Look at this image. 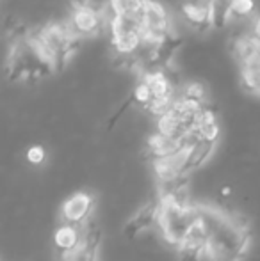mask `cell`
Segmentation results:
<instances>
[{"label": "cell", "instance_id": "cell-1", "mask_svg": "<svg viewBox=\"0 0 260 261\" xmlns=\"http://www.w3.org/2000/svg\"><path fill=\"white\" fill-rule=\"evenodd\" d=\"M200 226L208 261H243L248 256L251 231L243 217L214 204H200Z\"/></svg>", "mask_w": 260, "mask_h": 261}, {"label": "cell", "instance_id": "cell-2", "mask_svg": "<svg viewBox=\"0 0 260 261\" xmlns=\"http://www.w3.org/2000/svg\"><path fill=\"white\" fill-rule=\"evenodd\" d=\"M59 73L38 29H20L11 36L6 57V76L13 82H39Z\"/></svg>", "mask_w": 260, "mask_h": 261}, {"label": "cell", "instance_id": "cell-3", "mask_svg": "<svg viewBox=\"0 0 260 261\" xmlns=\"http://www.w3.org/2000/svg\"><path fill=\"white\" fill-rule=\"evenodd\" d=\"M159 226L162 238L175 249L187 244L200 227V204L178 197H159Z\"/></svg>", "mask_w": 260, "mask_h": 261}, {"label": "cell", "instance_id": "cell-4", "mask_svg": "<svg viewBox=\"0 0 260 261\" xmlns=\"http://www.w3.org/2000/svg\"><path fill=\"white\" fill-rule=\"evenodd\" d=\"M38 34L45 43L52 59L56 61L59 71H63L72 62V59L80 50V43H82V38L73 31L68 20L46 21L45 25L38 27Z\"/></svg>", "mask_w": 260, "mask_h": 261}, {"label": "cell", "instance_id": "cell-5", "mask_svg": "<svg viewBox=\"0 0 260 261\" xmlns=\"http://www.w3.org/2000/svg\"><path fill=\"white\" fill-rule=\"evenodd\" d=\"M68 21L82 39L94 38L104 31V27L107 29L109 13L93 0H73Z\"/></svg>", "mask_w": 260, "mask_h": 261}, {"label": "cell", "instance_id": "cell-6", "mask_svg": "<svg viewBox=\"0 0 260 261\" xmlns=\"http://www.w3.org/2000/svg\"><path fill=\"white\" fill-rule=\"evenodd\" d=\"M94 210V197L89 192H75L69 197H66L64 203L61 204L59 215L61 222L75 227H86L89 222Z\"/></svg>", "mask_w": 260, "mask_h": 261}, {"label": "cell", "instance_id": "cell-7", "mask_svg": "<svg viewBox=\"0 0 260 261\" xmlns=\"http://www.w3.org/2000/svg\"><path fill=\"white\" fill-rule=\"evenodd\" d=\"M230 50L241 69L260 66V41L250 31L233 36Z\"/></svg>", "mask_w": 260, "mask_h": 261}, {"label": "cell", "instance_id": "cell-8", "mask_svg": "<svg viewBox=\"0 0 260 261\" xmlns=\"http://www.w3.org/2000/svg\"><path fill=\"white\" fill-rule=\"evenodd\" d=\"M139 80L145 82L153 93L155 100H173L177 98V87H175L173 80L166 73L164 68H153V69H143L139 71ZM153 100V101H155ZM148 110V109H146Z\"/></svg>", "mask_w": 260, "mask_h": 261}, {"label": "cell", "instance_id": "cell-9", "mask_svg": "<svg viewBox=\"0 0 260 261\" xmlns=\"http://www.w3.org/2000/svg\"><path fill=\"white\" fill-rule=\"evenodd\" d=\"M180 11L189 27L196 31L210 29V11H208L207 0H185L180 6Z\"/></svg>", "mask_w": 260, "mask_h": 261}, {"label": "cell", "instance_id": "cell-10", "mask_svg": "<svg viewBox=\"0 0 260 261\" xmlns=\"http://www.w3.org/2000/svg\"><path fill=\"white\" fill-rule=\"evenodd\" d=\"M86 234V227H75L68 226V224H61L54 233V245L59 251L61 258L69 252H73L84 240Z\"/></svg>", "mask_w": 260, "mask_h": 261}, {"label": "cell", "instance_id": "cell-11", "mask_svg": "<svg viewBox=\"0 0 260 261\" xmlns=\"http://www.w3.org/2000/svg\"><path fill=\"white\" fill-rule=\"evenodd\" d=\"M157 226H159V201L157 203H148L146 206L139 210L130 219V222L127 224V233L139 234L153 229Z\"/></svg>", "mask_w": 260, "mask_h": 261}, {"label": "cell", "instance_id": "cell-12", "mask_svg": "<svg viewBox=\"0 0 260 261\" xmlns=\"http://www.w3.org/2000/svg\"><path fill=\"white\" fill-rule=\"evenodd\" d=\"M100 252V233L98 231H86L84 240L73 252L63 256V261H98Z\"/></svg>", "mask_w": 260, "mask_h": 261}, {"label": "cell", "instance_id": "cell-13", "mask_svg": "<svg viewBox=\"0 0 260 261\" xmlns=\"http://www.w3.org/2000/svg\"><path fill=\"white\" fill-rule=\"evenodd\" d=\"M196 134L200 135L203 141L210 142V144H216L221 135V126H219V119L218 114L214 112L212 107H207V109L201 112L200 119H198L196 124Z\"/></svg>", "mask_w": 260, "mask_h": 261}, {"label": "cell", "instance_id": "cell-14", "mask_svg": "<svg viewBox=\"0 0 260 261\" xmlns=\"http://www.w3.org/2000/svg\"><path fill=\"white\" fill-rule=\"evenodd\" d=\"M210 11V29L221 31L232 20V0H207Z\"/></svg>", "mask_w": 260, "mask_h": 261}, {"label": "cell", "instance_id": "cell-15", "mask_svg": "<svg viewBox=\"0 0 260 261\" xmlns=\"http://www.w3.org/2000/svg\"><path fill=\"white\" fill-rule=\"evenodd\" d=\"M145 0H109L107 13L116 14V16H132L139 14L143 9Z\"/></svg>", "mask_w": 260, "mask_h": 261}, {"label": "cell", "instance_id": "cell-16", "mask_svg": "<svg viewBox=\"0 0 260 261\" xmlns=\"http://www.w3.org/2000/svg\"><path fill=\"white\" fill-rule=\"evenodd\" d=\"M241 82L248 93L260 98V66L241 69Z\"/></svg>", "mask_w": 260, "mask_h": 261}, {"label": "cell", "instance_id": "cell-17", "mask_svg": "<svg viewBox=\"0 0 260 261\" xmlns=\"http://www.w3.org/2000/svg\"><path fill=\"white\" fill-rule=\"evenodd\" d=\"M132 100H134V103H137L139 107H141L143 110H146L150 105L153 103L155 96H153V93L150 91V87L146 86L145 82L137 80V84H135L134 91H132Z\"/></svg>", "mask_w": 260, "mask_h": 261}, {"label": "cell", "instance_id": "cell-18", "mask_svg": "<svg viewBox=\"0 0 260 261\" xmlns=\"http://www.w3.org/2000/svg\"><path fill=\"white\" fill-rule=\"evenodd\" d=\"M255 0H232V16L233 18H250L257 13Z\"/></svg>", "mask_w": 260, "mask_h": 261}, {"label": "cell", "instance_id": "cell-19", "mask_svg": "<svg viewBox=\"0 0 260 261\" xmlns=\"http://www.w3.org/2000/svg\"><path fill=\"white\" fill-rule=\"evenodd\" d=\"M182 94L193 98V100H198L201 103H207V89L201 82H187L180 91Z\"/></svg>", "mask_w": 260, "mask_h": 261}, {"label": "cell", "instance_id": "cell-20", "mask_svg": "<svg viewBox=\"0 0 260 261\" xmlns=\"http://www.w3.org/2000/svg\"><path fill=\"white\" fill-rule=\"evenodd\" d=\"M27 160H29V164H32V165H39V164H43V162L46 160V151H45V148L43 146H31V148L27 149Z\"/></svg>", "mask_w": 260, "mask_h": 261}, {"label": "cell", "instance_id": "cell-21", "mask_svg": "<svg viewBox=\"0 0 260 261\" xmlns=\"http://www.w3.org/2000/svg\"><path fill=\"white\" fill-rule=\"evenodd\" d=\"M250 32L260 41V14H255V16H253V20H251Z\"/></svg>", "mask_w": 260, "mask_h": 261}]
</instances>
